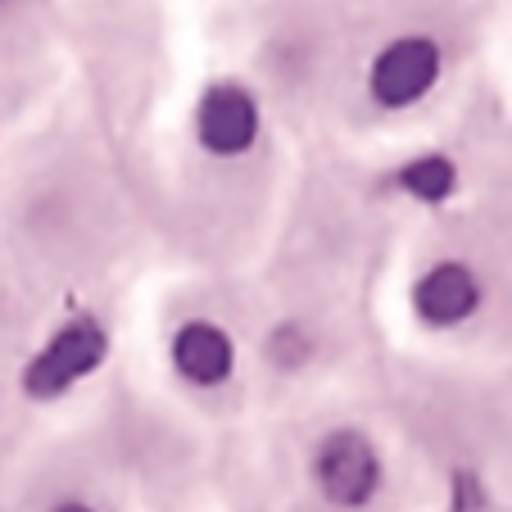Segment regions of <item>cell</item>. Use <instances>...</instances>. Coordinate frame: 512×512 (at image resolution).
Segmentation results:
<instances>
[{
	"mask_svg": "<svg viewBox=\"0 0 512 512\" xmlns=\"http://www.w3.org/2000/svg\"><path fill=\"white\" fill-rule=\"evenodd\" d=\"M440 78V46L431 37L390 41L372 64V96L386 109H404L422 100Z\"/></svg>",
	"mask_w": 512,
	"mask_h": 512,
	"instance_id": "obj_2",
	"label": "cell"
},
{
	"mask_svg": "<svg viewBox=\"0 0 512 512\" xmlns=\"http://www.w3.org/2000/svg\"><path fill=\"white\" fill-rule=\"evenodd\" d=\"M313 481H318L322 499L331 508H368L377 499L381 481H386V467L381 454L363 431H331L322 435L318 454H313Z\"/></svg>",
	"mask_w": 512,
	"mask_h": 512,
	"instance_id": "obj_1",
	"label": "cell"
},
{
	"mask_svg": "<svg viewBox=\"0 0 512 512\" xmlns=\"http://www.w3.org/2000/svg\"><path fill=\"white\" fill-rule=\"evenodd\" d=\"M413 309L431 327H458L481 309V281L467 263H435L417 277L413 286Z\"/></svg>",
	"mask_w": 512,
	"mask_h": 512,
	"instance_id": "obj_5",
	"label": "cell"
},
{
	"mask_svg": "<svg viewBox=\"0 0 512 512\" xmlns=\"http://www.w3.org/2000/svg\"><path fill=\"white\" fill-rule=\"evenodd\" d=\"M173 368L177 377H186L191 386H218L232 377L236 368V345L218 322H182L173 331Z\"/></svg>",
	"mask_w": 512,
	"mask_h": 512,
	"instance_id": "obj_6",
	"label": "cell"
},
{
	"mask_svg": "<svg viewBox=\"0 0 512 512\" xmlns=\"http://www.w3.org/2000/svg\"><path fill=\"white\" fill-rule=\"evenodd\" d=\"M50 512H100V508H91V503H78V499H68V503H55Z\"/></svg>",
	"mask_w": 512,
	"mask_h": 512,
	"instance_id": "obj_8",
	"label": "cell"
},
{
	"mask_svg": "<svg viewBox=\"0 0 512 512\" xmlns=\"http://www.w3.org/2000/svg\"><path fill=\"white\" fill-rule=\"evenodd\" d=\"M195 132H200V145L209 155H245L254 141H259V105L245 87L236 82H218L209 87V96L195 109Z\"/></svg>",
	"mask_w": 512,
	"mask_h": 512,
	"instance_id": "obj_3",
	"label": "cell"
},
{
	"mask_svg": "<svg viewBox=\"0 0 512 512\" xmlns=\"http://www.w3.org/2000/svg\"><path fill=\"white\" fill-rule=\"evenodd\" d=\"M105 358V331L96 322H73L46 345V354L28 368V390L32 395H59L78 377H87Z\"/></svg>",
	"mask_w": 512,
	"mask_h": 512,
	"instance_id": "obj_4",
	"label": "cell"
},
{
	"mask_svg": "<svg viewBox=\"0 0 512 512\" xmlns=\"http://www.w3.org/2000/svg\"><path fill=\"white\" fill-rule=\"evenodd\" d=\"M399 182H404L413 195H422V200H445V195L454 191V164H449L445 155L413 159V164L399 173Z\"/></svg>",
	"mask_w": 512,
	"mask_h": 512,
	"instance_id": "obj_7",
	"label": "cell"
}]
</instances>
